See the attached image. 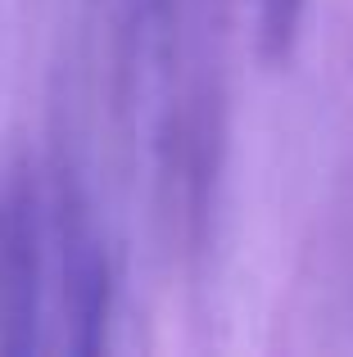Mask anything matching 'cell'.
<instances>
[{
    "label": "cell",
    "mask_w": 353,
    "mask_h": 357,
    "mask_svg": "<svg viewBox=\"0 0 353 357\" xmlns=\"http://www.w3.org/2000/svg\"><path fill=\"white\" fill-rule=\"evenodd\" d=\"M299 18H303V0H263V41L272 59L290 54Z\"/></svg>",
    "instance_id": "3"
},
{
    "label": "cell",
    "mask_w": 353,
    "mask_h": 357,
    "mask_svg": "<svg viewBox=\"0 0 353 357\" xmlns=\"http://www.w3.org/2000/svg\"><path fill=\"white\" fill-rule=\"evenodd\" d=\"M41 218L36 195L9 181L0 195V353L36 349L41 317Z\"/></svg>",
    "instance_id": "1"
},
{
    "label": "cell",
    "mask_w": 353,
    "mask_h": 357,
    "mask_svg": "<svg viewBox=\"0 0 353 357\" xmlns=\"http://www.w3.org/2000/svg\"><path fill=\"white\" fill-rule=\"evenodd\" d=\"M59 262H63V307H68L73 331H77L73 349L96 353L100 326H105V303H109V271H105L100 236L77 199H63L59 208Z\"/></svg>",
    "instance_id": "2"
}]
</instances>
